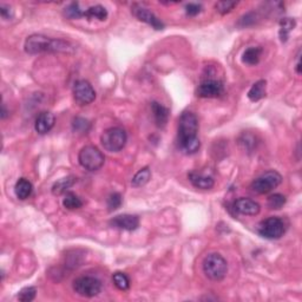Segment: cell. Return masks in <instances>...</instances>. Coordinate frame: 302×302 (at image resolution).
Instances as JSON below:
<instances>
[{
	"instance_id": "6da1fadb",
	"label": "cell",
	"mask_w": 302,
	"mask_h": 302,
	"mask_svg": "<svg viewBox=\"0 0 302 302\" xmlns=\"http://www.w3.org/2000/svg\"><path fill=\"white\" fill-rule=\"evenodd\" d=\"M198 120L194 112L184 111L178 121V149L185 155H192L200 150L201 142L197 136Z\"/></svg>"
},
{
	"instance_id": "7a4b0ae2",
	"label": "cell",
	"mask_w": 302,
	"mask_h": 302,
	"mask_svg": "<svg viewBox=\"0 0 302 302\" xmlns=\"http://www.w3.org/2000/svg\"><path fill=\"white\" fill-rule=\"evenodd\" d=\"M25 52L38 54L44 52L50 53H73L76 51L75 45L64 39H53L44 34H31L26 38L24 44Z\"/></svg>"
},
{
	"instance_id": "3957f363",
	"label": "cell",
	"mask_w": 302,
	"mask_h": 302,
	"mask_svg": "<svg viewBox=\"0 0 302 302\" xmlns=\"http://www.w3.org/2000/svg\"><path fill=\"white\" fill-rule=\"evenodd\" d=\"M228 263L222 255L217 253L209 254L203 261V273L213 281H221L226 278Z\"/></svg>"
},
{
	"instance_id": "277c9868",
	"label": "cell",
	"mask_w": 302,
	"mask_h": 302,
	"mask_svg": "<svg viewBox=\"0 0 302 302\" xmlns=\"http://www.w3.org/2000/svg\"><path fill=\"white\" fill-rule=\"evenodd\" d=\"M79 164L88 171H97L104 165L105 157L95 146H85L82 148L78 155Z\"/></svg>"
},
{
	"instance_id": "5b68a950",
	"label": "cell",
	"mask_w": 302,
	"mask_h": 302,
	"mask_svg": "<svg viewBox=\"0 0 302 302\" xmlns=\"http://www.w3.org/2000/svg\"><path fill=\"white\" fill-rule=\"evenodd\" d=\"M128 141V136L125 130L122 128L114 127L109 128L102 134L101 143L103 148L110 152H118L125 147Z\"/></svg>"
},
{
	"instance_id": "8992f818",
	"label": "cell",
	"mask_w": 302,
	"mask_h": 302,
	"mask_svg": "<svg viewBox=\"0 0 302 302\" xmlns=\"http://www.w3.org/2000/svg\"><path fill=\"white\" fill-rule=\"evenodd\" d=\"M282 176L276 170H268L263 172L261 176L255 178L250 184V188L256 194H268L273 189L281 184Z\"/></svg>"
},
{
	"instance_id": "52a82bcc",
	"label": "cell",
	"mask_w": 302,
	"mask_h": 302,
	"mask_svg": "<svg viewBox=\"0 0 302 302\" xmlns=\"http://www.w3.org/2000/svg\"><path fill=\"white\" fill-rule=\"evenodd\" d=\"M73 291L83 298H95L102 292V282L94 276H80L73 281Z\"/></svg>"
},
{
	"instance_id": "ba28073f",
	"label": "cell",
	"mask_w": 302,
	"mask_h": 302,
	"mask_svg": "<svg viewBox=\"0 0 302 302\" xmlns=\"http://www.w3.org/2000/svg\"><path fill=\"white\" fill-rule=\"evenodd\" d=\"M285 231L286 224L280 217H268L258 226L259 235L267 240H279L284 236Z\"/></svg>"
},
{
	"instance_id": "9c48e42d",
	"label": "cell",
	"mask_w": 302,
	"mask_h": 302,
	"mask_svg": "<svg viewBox=\"0 0 302 302\" xmlns=\"http://www.w3.org/2000/svg\"><path fill=\"white\" fill-rule=\"evenodd\" d=\"M73 98L79 105H89L95 101L96 91L88 80H77L73 85Z\"/></svg>"
},
{
	"instance_id": "30bf717a",
	"label": "cell",
	"mask_w": 302,
	"mask_h": 302,
	"mask_svg": "<svg viewBox=\"0 0 302 302\" xmlns=\"http://www.w3.org/2000/svg\"><path fill=\"white\" fill-rule=\"evenodd\" d=\"M224 92V85L220 79L207 78L203 79L198 85L197 94L201 98H217Z\"/></svg>"
},
{
	"instance_id": "8fae6325",
	"label": "cell",
	"mask_w": 302,
	"mask_h": 302,
	"mask_svg": "<svg viewBox=\"0 0 302 302\" xmlns=\"http://www.w3.org/2000/svg\"><path fill=\"white\" fill-rule=\"evenodd\" d=\"M133 13L138 20L150 25V26L155 28V30H163V28H164V24H163L162 20H160L153 12H151L149 8L144 7L143 5L135 4L133 6Z\"/></svg>"
},
{
	"instance_id": "7c38bea8",
	"label": "cell",
	"mask_w": 302,
	"mask_h": 302,
	"mask_svg": "<svg viewBox=\"0 0 302 302\" xmlns=\"http://www.w3.org/2000/svg\"><path fill=\"white\" fill-rule=\"evenodd\" d=\"M110 226L121 230L134 231L140 227V218L136 215L131 214H122L115 216L110 221Z\"/></svg>"
},
{
	"instance_id": "4fadbf2b",
	"label": "cell",
	"mask_w": 302,
	"mask_h": 302,
	"mask_svg": "<svg viewBox=\"0 0 302 302\" xmlns=\"http://www.w3.org/2000/svg\"><path fill=\"white\" fill-rule=\"evenodd\" d=\"M233 209L237 214L241 215H248V216H255L260 213L261 207L258 202L250 200V198L241 197L233 203Z\"/></svg>"
},
{
	"instance_id": "5bb4252c",
	"label": "cell",
	"mask_w": 302,
	"mask_h": 302,
	"mask_svg": "<svg viewBox=\"0 0 302 302\" xmlns=\"http://www.w3.org/2000/svg\"><path fill=\"white\" fill-rule=\"evenodd\" d=\"M54 123H56V117L52 112L43 111L38 115L36 123H34V129L39 135H45L50 133L54 127Z\"/></svg>"
},
{
	"instance_id": "9a60e30c",
	"label": "cell",
	"mask_w": 302,
	"mask_h": 302,
	"mask_svg": "<svg viewBox=\"0 0 302 302\" xmlns=\"http://www.w3.org/2000/svg\"><path fill=\"white\" fill-rule=\"evenodd\" d=\"M151 110H152L153 120H155L157 127L164 128L169 121V109L165 108L164 105H162L158 102H152L151 103Z\"/></svg>"
},
{
	"instance_id": "2e32d148",
	"label": "cell",
	"mask_w": 302,
	"mask_h": 302,
	"mask_svg": "<svg viewBox=\"0 0 302 302\" xmlns=\"http://www.w3.org/2000/svg\"><path fill=\"white\" fill-rule=\"evenodd\" d=\"M189 181L195 188L197 189H203V190H209L214 187L215 182L210 176H205L203 173H198L195 171H191L188 175Z\"/></svg>"
},
{
	"instance_id": "e0dca14e",
	"label": "cell",
	"mask_w": 302,
	"mask_h": 302,
	"mask_svg": "<svg viewBox=\"0 0 302 302\" xmlns=\"http://www.w3.org/2000/svg\"><path fill=\"white\" fill-rule=\"evenodd\" d=\"M32 190H33L32 183L26 178H19L14 185L15 196L21 201L26 200V198L30 197Z\"/></svg>"
},
{
	"instance_id": "ac0fdd59",
	"label": "cell",
	"mask_w": 302,
	"mask_h": 302,
	"mask_svg": "<svg viewBox=\"0 0 302 302\" xmlns=\"http://www.w3.org/2000/svg\"><path fill=\"white\" fill-rule=\"evenodd\" d=\"M266 89H267V82L265 79H260L256 83H254L252 88L248 91V98L252 102H259L262 98L266 97Z\"/></svg>"
},
{
	"instance_id": "d6986e66",
	"label": "cell",
	"mask_w": 302,
	"mask_h": 302,
	"mask_svg": "<svg viewBox=\"0 0 302 302\" xmlns=\"http://www.w3.org/2000/svg\"><path fill=\"white\" fill-rule=\"evenodd\" d=\"M108 14V9L102 5H94L84 11V17L88 19V20H94V19H96V20L104 21L107 20Z\"/></svg>"
},
{
	"instance_id": "ffe728a7",
	"label": "cell",
	"mask_w": 302,
	"mask_h": 302,
	"mask_svg": "<svg viewBox=\"0 0 302 302\" xmlns=\"http://www.w3.org/2000/svg\"><path fill=\"white\" fill-rule=\"evenodd\" d=\"M76 181L77 179L76 177H73V176H67V177L58 179V181L52 185V189H51V190H52V194L56 196L65 194V192H67V190L75 184Z\"/></svg>"
},
{
	"instance_id": "44dd1931",
	"label": "cell",
	"mask_w": 302,
	"mask_h": 302,
	"mask_svg": "<svg viewBox=\"0 0 302 302\" xmlns=\"http://www.w3.org/2000/svg\"><path fill=\"white\" fill-rule=\"evenodd\" d=\"M297 21L292 18H282L280 20V30H279V37L282 43H286L288 40L289 34L294 30Z\"/></svg>"
},
{
	"instance_id": "7402d4cb",
	"label": "cell",
	"mask_w": 302,
	"mask_h": 302,
	"mask_svg": "<svg viewBox=\"0 0 302 302\" xmlns=\"http://www.w3.org/2000/svg\"><path fill=\"white\" fill-rule=\"evenodd\" d=\"M262 54V49L261 47H248L245 52L242 54V62L248 65H256L260 62V58Z\"/></svg>"
},
{
	"instance_id": "603a6c76",
	"label": "cell",
	"mask_w": 302,
	"mask_h": 302,
	"mask_svg": "<svg viewBox=\"0 0 302 302\" xmlns=\"http://www.w3.org/2000/svg\"><path fill=\"white\" fill-rule=\"evenodd\" d=\"M151 178V170L149 166H146V168L141 169L136 175L134 176L133 179H131V185L134 188H141L143 185H146L148 182L150 181Z\"/></svg>"
},
{
	"instance_id": "cb8c5ba5",
	"label": "cell",
	"mask_w": 302,
	"mask_h": 302,
	"mask_svg": "<svg viewBox=\"0 0 302 302\" xmlns=\"http://www.w3.org/2000/svg\"><path fill=\"white\" fill-rule=\"evenodd\" d=\"M63 205L64 208L67 209V210H76V209L82 208L83 202L76 194L67 191L65 192V195H64Z\"/></svg>"
},
{
	"instance_id": "d4e9b609",
	"label": "cell",
	"mask_w": 302,
	"mask_h": 302,
	"mask_svg": "<svg viewBox=\"0 0 302 302\" xmlns=\"http://www.w3.org/2000/svg\"><path fill=\"white\" fill-rule=\"evenodd\" d=\"M112 281L120 291H128L130 288V279L123 272H116L112 275Z\"/></svg>"
},
{
	"instance_id": "484cf974",
	"label": "cell",
	"mask_w": 302,
	"mask_h": 302,
	"mask_svg": "<svg viewBox=\"0 0 302 302\" xmlns=\"http://www.w3.org/2000/svg\"><path fill=\"white\" fill-rule=\"evenodd\" d=\"M64 15L67 19H79L84 17V9L79 7L78 2H71L64 9Z\"/></svg>"
},
{
	"instance_id": "4316f807",
	"label": "cell",
	"mask_w": 302,
	"mask_h": 302,
	"mask_svg": "<svg viewBox=\"0 0 302 302\" xmlns=\"http://www.w3.org/2000/svg\"><path fill=\"white\" fill-rule=\"evenodd\" d=\"M90 128H91V123L88 120L82 117H76L72 122V129L77 134H88Z\"/></svg>"
},
{
	"instance_id": "83f0119b",
	"label": "cell",
	"mask_w": 302,
	"mask_h": 302,
	"mask_svg": "<svg viewBox=\"0 0 302 302\" xmlns=\"http://www.w3.org/2000/svg\"><path fill=\"white\" fill-rule=\"evenodd\" d=\"M36 295H37L36 287H25L19 292L17 299L21 302H31L34 300Z\"/></svg>"
},
{
	"instance_id": "f1b7e54d",
	"label": "cell",
	"mask_w": 302,
	"mask_h": 302,
	"mask_svg": "<svg viewBox=\"0 0 302 302\" xmlns=\"http://www.w3.org/2000/svg\"><path fill=\"white\" fill-rule=\"evenodd\" d=\"M286 201H287V198H286V196H284L282 194H274L271 195L268 197V207L271 209H281L284 205L286 204Z\"/></svg>"
},
{
	"instance_id": "f546056e",
	"label": "cell",
	"mask_w": 302,
	"mask_h": 302,
	"mask_svg": "<svg viewBox=\"0 0 302 302\" xmlns=\"http://www.w3.org/2000/svg\"><path fill=\"white\" fill-rule=\"evenodd\" d=\"M122 203H123V197H122L120 192H114V194H111L109 196L107 202L109 211H115L117 210V209H120Z\"/></svg>"
},
{
	"instance_id": "4dcf8cb0",
	"label": "cell",
	"mask_w": 302,
	"mask_h": 302,
	"mask_svg": "<svg viewBox=\"0 0 302 302\" xmlns=\"http://www.w3.org/2000/svg\"><path fill=\"white\" fill-rule=\"evenodd\" d=\"M256 21H258V13L252 11L246 13L243 17H241L239 22H237V25L241 27H247V26H252V25L255 24Z\"/></svg>"
},
{
	"instance_id": "1f68e13d",
	"label": "cell",
	"mask_w": 302,
	"mask_h": 302,
	"mask_svg": "<svg viewBox=\"0 0 302 302\" xmlns=\"http://www.w3.org/2000/svg\"><path fill=\"white\" fill-rule=\"evenodd\" d=\"M237 5L236 1H218L215 7H216L217 12H220L221 14H227Z\"/></svg>"
},
{
	"instance_id": "d6a6232c",
	"label": "cell",
	"mask_w": 302,
	"mask_h": 302,
	"mask_svg": "<svg viewBox=\"0 0 302 302\" xmlns=\"http://www.w3.org/2000/svg\"><path fill=\"white\" fill-rule=\"evenodd\" d=\"M201 11H202L201 4L189 2V4H187V6H185V13H187L188 15H190V17H195V15H197Z\"/></svg>"
},
{
	"instance_id": "836d02e7",
	"label": "cell",
	"mask_w": 302,
	"mask_h": 302,
	"mask_svg": "<svg viewBox=\"0 0 302 302\" xmlns=\"http://www.w3.org/2000/svg\"><path fill=\"white\" fill-rule=\"evenodd\" d=\"M0 14H1L2 19L9 20V19L13 17V9H12V7L9 5L0 4Z\"/></svg>"
},
{
	"instance_id": "e575fe53",
	"label": "cell",
	"mask_w": 302,
	"mask_h": 302,
	"mask_svg": "<svg viewBox=\"0 0 302 302\" xmlns=\"http://www.w3.org/2000/svg\"><path fill=\"white\" fill-rule=\"evenodd\" d=\"M301 56H300V51H299L298 56H297V66H295V71H297L298 75H301Z\"/></svg>"
},
{
	"instance_id": "d590c367",
	"label": "cell",
	"mask_w": 302,
	"mask_h": 302,
	"mask_svg": "<svg viewBox=\"0 0 302 302\" xmlns=\"http://www.w3.org/2000/svg\"><path fill=\"white\" fill-rule=\"evenodd\" d=\"M7 115H8V111L6 110L5 104H4V103H2V105H1V115H0V117H1V120H5V118L7 117Z\"/></svg>"
}]
</instances>
